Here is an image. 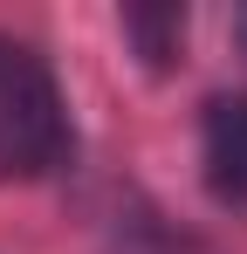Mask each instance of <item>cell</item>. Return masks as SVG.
Listing matches in <instances>:
<instances>
[{
	"label": "cell",
	"instance_id": "obj_1",
	"mask_svg": "<svg viewBox=\"0 0 247 254\" xmlns=\"http://www.w3.org/2000/svg\"><path fill=\"white\" fill-rule=\"evenodd\" d=\"M69 158H76V124L48 55L21 35H0V186H35Z\"/></svg>",
	"mask_w": 247,
	"mask_h": 254
},
{
	"label": "cell",
	"instance_id": "obj_4",
	"mask_svg": "<svg viewBox=\"0 0 247 254\" xmlns=\"http://www.w3.org/2000/svg\"><path fill=\"white\" fill-rule=\"evenodd\" d=\"M124 254H213V248H199V241H185V234L158 227L151 213H137V220H130V234H124Z\"/></svg>",
	"mask_w": 247,
	"mask_h": 254
},
{
	"label": "cell",
	"instance_id": "obj_2",
	"mask_svg": "<svg viewBox=\"0 0 247 254\" xmlns=\"http://www.w3.org/2000/svg\"><path fill=\"white\" fill-rule=\"evenodd\" d=\"M199 165L220 206H247V96H206L199 110Z\"/></svg>",
	"mask_w": 247,
	"mask_h": 254
},
{
	"label": "cell",
	"instance_id": "obj_5",
	"mask_svg": "<svg viewBox=\"0 0 247 254\" xmlns=\"http://www.w3.org/2000/svg\"><path fill=\"white\" fill-rule=\"evenodd\" d=\"M234 42L247 48V7H241V14H234Z\"/></svg>",
	"mask_w": 247,
	"mask_h": 254
},
{
	"label": "cell",
	"instance_id": "obj_3",
	"mask_svg": "<svg viewBox=\"0 0 247 254\" xmlns=\"http://www.w3.org/2000/svg\"><path fill=\"white\" fill-rule=\"evenodd\" d=\"M117 28H124V42L137 48L151 69H172L179 48H185V7H124Z\"/></svg>",
	"mask_w": 247,
	"mask_h": 254
}]
</instances>
